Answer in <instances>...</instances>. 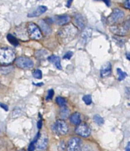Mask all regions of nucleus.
<instances>
[{
  "label": "nucleus",
  "instance_id": "1",
  "mask_svg": "<svg viewBox=\"0 0 130 151\" xmlns=\"http://www.w3.org/2000/svg\"><path fill=\"white\" fill-rule=\"evenodd\" d=\"M77 34V29L73 25H67L61 28L59 31V40L63 44H67L75 37Z\"/></svg>",
  "mask_w": 130,
  "mask_h": 151
},
{
  "label": "nucleus",
  "instance_id": "2",
  "mask_svg": "<svg viewBox=\"0 0 130 151\" xmlns=\"http://www.w3.org/2000/svg\"><path fill=\"white\" fill-rule=\"evenodd\" d=\"M15 59V54L9 48H0V63L9 64Z\"/></svg>",
  "mask_w": 130,
  "mask_h": 151
},
{
  "label": "nucleus",
  "instance_id": "3",
  "mask_svg": "<svg viewBox=\"0 0 130 151\" xmlns=\"http://www.w3.org/2000/svg\"><path fill=\"white\" fill-rule=\"evenodd\" d=\"M124 18V12L119 9H114V11L112 12L111 15L108 17L109 24H116L122 22Z\"/></svg>",
  "mask_w": 130,
  "mask_h": 151
},
{
  "label": "nucleus",
  "instance_id": "4",
  "mask_svg": "<svg viewBox=\"0 0 130 151\" xmlns=\"http://www.w3.org/2000/svg\"><path fill=\"white\" fill-rule=\"evenodd\" d=\"M15 63L21 69H31L34 66L33 60L26 57H19L15 61Z\"/></svg>",
  "mask_w": 130,
  "mask_h": 151
},
{
  "label": "nucleus",
  "instance_id": "5",
  "mask_svg": "<svg viewBox=\"0 0 130 151\" xmlns=\"http://www.w3.org/2000/svg\"><path fill=\"white\" fill-rule=\"evenodd\" d=\"M28 34H29V36L32 39L39 40V39H40L41 37H42V34H41L40 28H39L38 26L36 25L34 23H30V24H28Z\"/></svg>",
  "mask_w": 130,
  "mask_h": 151
},
{
  "label": "nucleus",
  "instance_id": "6",
  "mask_svg": "<svg viewBox=\"0 0 130 151\" xmlns=\"http://www.w3.org/2000/svg\"><path fill=\"white\" fill-rule=\"evenodd\" d=\"M53 127H54L53 131L59 135H64L68 132V125H67V124L63 120H58V121H56V122L53 125Z\"/></svg>",
  "mask_w": 130,
  "mask_h": 151
},
{
  "label": "nucleus",
  "instance_id": "7",
  "mask_svg": "<svg viewBox=\"0 0 130 151\" xmlns=\"http://www.w3.org/2000/svg\"><path fill=\"white\" fill-rule=\"evenodd\" d=\"M81 147V140L79 137H72L67 144V151H79Z\"/></svg>",
  "mask_w": 130,
  "mask_h": 151
},
{
  "label": "nucleus",
  "instance_id": "8",
  "mask_svg": "<svg viewBox=\"0 0 130 151\" xmlns=\"http://www.w3.org/2000/svg\"><path fill=\"white\" fill-rule=\"evenodd\" d=\"M75 133L83 137H87L91 134V129L85 124H80L75 128Z\"/></svg>",
  "mask_w": 130,
  "mask_h": 151
},
{
  "label": "nucleus",
  "instance_id": "9",
  "mask_svg": "<svg viewBox=\"0 0 130 151\" xmlns=\"http://www.w3.org/2000/svg\"><path fill=\"white\" fill-rule=\"evenodd\" d=\"M92 35V29L90 28H87L83 31V32L81 33V40L82 41V43L84 44H87L88 41H90L91 37Z\"/></svg>",
  "mask_w": 130,
  "mask_h": 151
},
{
  "label": "nucleus",
  "instance_id": "10",
  "mask_svg": "<svg viewBox=\"0 0 130 151\" xmlns=\"http://www.w3.org/2000/svg\"><path fill=\"white\" fill-rule=\"evenodd\" d=\"M110 31H111L113 33L116 34L117 35H120V36H123V35H126L128 30L125 28L124 25L123 26H112L110 28Z\"/></svg>",
  "mask_w": 130,
  "mask_h": 151
},
{
  "label": "nucleus",
  "instance_id": "11",
  "mask_svg": "<svg viewBox=\"0 0 130 151\" xmlns=\"http://www.w3.org/2000/svg\"><path fill=\"white\" fill-rule=\"evenodd\" d=\"M112 66L110 63H106L101 66V75L102 77H106L111 74Z\"/></svg>",
  "mask_w": 130,
  "mask_h": 151
},
{
  "label": "nucleus",
  "instance_id": "12",
  "mask_svg": "<svg viewBox=\"0 0 130 151\" xmlns=\"http://www.w3.org/2000/svg\"><path fill=\"white\" fill-rule=\"evenodd\" d=\"M46 10H47V8L44 6H41L37 7L36 9H34V11H32L31 12H30L28 14V16L30 18H33V17H37L39 15H42L44 12H46Z\"/></svg>",
  "mask_w": 130,
  "mask_h": 151
},
{
  "label": "nucleus",
  "instance_id": "13",
  "mask_svg": "<svg viewBox=\"0 0 130 151\" xmlns=\"http://www.w3.org/2000/svg\"><path fill=\"white\" fill-rule=\"evenodd\" d=\"M74 22L75 25L77 26L79 29H82L85 26V21H84V17L80 14H76L74 17Z\"/></svg>",
  "mask_w": 130,
  "mask_h": 151
},
{
  "label": "nucleus",
  "instance_id": "14",
  "mask_svg": "<svg viewBox=\"0 0 130 151\" xmlns=\"http://www.w3.org/2000/svg\"><path fill=\"white\" fill-rule=\"evenodd\" d=\"M48 144V139L45 135L41 136L37 141V149L44 150L46 148Z\"/></svg>",
  "mask_w": 130,
  "mask_h": 151
},
{
  "label": "nucleus",
  "instance_id": "15",
  "mask_svg": "<svg viewBox=\"0 0 130 151\" xmlns=\"http://www.w3.org/2000/svg\"><path fill=\"white\" fill-rule=\"evenodd\" d=\"M70 21V17L68 15H60V16H57L56 19V22L57 24L59 25H64L67 24Z\"/></svg>",
  "mask_w": 130,
  "mask_h": 151
},
{
  "label": "nucleus",
  "instance_id": "16",
  "mask_svg": "<svg viewBox=\"0 0 130 151\" xmlns=\"http://www.w3.org/2000/svg\"><path fill=\"white\" fill-rule=\"evenodd\" d=\"M48 60L50 61L51 63H53V64L55 65L56 67L59 70H62V66H61L60 63V58L57 56H50V57H48Z\"/></svg>",
  "mask_w": 130,
  "mask_h": 151
},
{
  "label": "nucleus",
  "instance_id": "17",
  "mask_svg": "<svg viewBox=\"0 0 130 151\" xmlns=\"http://www.w3.org/2000/svg\"><path fill=\"white\" fill-rule=\"evenodd\" d=\"M70 122L75 125H79L81 124V115L79 112H75L70 117Z\"/></svg>",
  "mask_w": 130,
  "mask_h": 151
},
{
  "label": "nucleus",
  "instance_id": "18",
  "mask_svg": "<svg viewBox=\"0 0 130 151\" xmlns=\"http://www.w3.org/2000/svg\"><path fill=\"white\" fill-rule=\"evenodd\" d=\"M40 28H41V29H42L43 32H44L45 35H49V34H50V32H51V29H50L49 24H48L44 20L40 21Z\"/></svg>",
  "mask_w": 130,
  "mask_h": 151
},
{
  "label": "nucleus",
  "instance_id": "19",
  "mask_svg": "<svg viewBox=\"0 0 130 151\" xmlns=\"http://www.w3.org/2000/svg\"><path fill=\"white\" fill-rule=\"evenodd\" d=\"M69 115V110L66 106H63L61 108L60 116L62 118H67Z\"/></svg>",
  "mask_w": 130,
  "mask_h": 151
},
{
  "label": "nucleus",
  "instance_id": "20",
  "mask_svg": "<svg viewBox=\"0 0 130 151\" xmlns=\"http://www.w3.org/2000/svg\"><path fill=\"white\" fill-rule=\"evenodd\" d=\"M94 119V122H95L96 124H97V125H103L104 124V118H102V117H101L100 115H98V114H96V115H94L93 118Z\"/></svg>",
  "mask_w": 130,
  "mask_h": 151
},
{
  "label": "nucleus",
  "instance_id": "21",
  "mask_svg": "<svg viewBox=\"0 0 130 151\" xmlns=\"http://www.w3.org/2000/svg\"><path fill=\"white\" fill-rule=\"evenodd\" d=\"M7 39H8V41L10 42V44H11L12 45H14V46H18V45L19 44L18 40H17V39L15 38L13 35H11V34L7 35Z\"/></svg>",
  "mask_w": 130,
  "mask_h": 151
},
{
  "label": "nucleus",
  "instance_id": "22",
  "mask_svg": "<svg viewBox=\"0 0 130 151\" xmlns=\"http://www.w3.org/2000/svg\"><path fill=\"white\" fill-rule=\"evenodd\" d=\"M22 115V111L19 108H16L14 110L12 111V112H11V116L13 118H19V117L21 116Z\"/></svg>",
  "mask_w": 130,
  "mask_h": 151
},
{
  "label": "nucleus",
  "instance_id": "23",
  "mask_svg": "<svg viewBox=\"0 0 130 151\" xmlns=\"http://www.w3.org/2000/svg\"><path fill=\"white\" fill-rule=\"evenodd\" d=\"M116 71H117L118 73V80H119V81H122V80H123L124 79H126V77L127 76L126 73L123 72V70H121L120 68H118Z\"/></svg>",
  "mask_w": 130,
  "mask_h": 151
},
{
  "label": "nucleus",
  "instance_id": "24",
  "mask_svg": "<svg viewBox=\"0 0 130 151\" xmlns=\"http://www.w3.org/2000/svg\"><path fill=\"white\" fill-rule=\"evenodd\" d=\"M56 103L61 106V107H63V106H66V101L65 99L62 97H57L56 98Z\"/></svg>",
  "mask_w": 130,
  "mask_h": 151
},
{
  "label": "nucleus",
  "instance_id": "25",
  "mask_svg": "<svg viewBox=\"0 0 130 151\" xmlns=\"http://www.w3.org/2000/svg\"><path fill=\"white\" fill-rule=\"evenodd\" d=\"M83 101H84V103L86 105H91L92 102V99L91 96L90 95H86V96H83Z\"/></svg>",
  "mask_w": 130,
  "mask_h": 151
},
{
  "label": "nucleus",
  "instance_id": "26",
  "mask_svg": "<svg viewBox=\"0 0 130 151\" xmlns=\"http://www.w3.org/2000/svg\"><path fill=\"white\" fill-rule=\"evenodd\" d=\"M33 76H34V77L36 78V79H40L42 78V72H41L40 70H36L34 71Z\"/></svg>",
  "mask_w": 130,
  "mask_h": 151
},
{
  "label": "nucleus",
  "instance_id": "27",
  "mask_svg": "<svg viewBox=\"0 0 130 151\" xmlns=\"http://www.w3.org/2000/svg\"><path fill=\"white\" fill-rule=\"evenodd\" d=\"M79 151H93V150H92V149L89 147V146L84 145V146H82V147H81V148L79 150Z\"/></svg>",
  "mask_w": 130,
  "mask_h": 151
},
{
  "label": "nucleus",
  "instance_id": "28",
  "mask_svg": "<svg viewBox=\"0 0 130 151\" xmlns=\"http://www.w3.org/2000/svg\"><path fill=\"white\" fill-rule=\"evenodd\" d=\"M53 95H54V91L53 89H50L47 92V96H46V99L50 100L53 98Z\"/></svg>",
  "mask_w": 130,
  "mask_h": 151
},
{
  "label": "nucleus",
  "instance_id": "29",
  "mask_svg": "<svg viewBox=\"0 0 130 151\" xmlns=\"http://www.w3.org/2000/svg\"><path fill=\"white\" fill-rule=\"evenodd\" d=\"M72 55H73L72 52L68 51L66 54H65L64 57H63V58H64V59H66V60H69V59H71V57H72Z\"/></svg>",
  "mask_w": 130,
  "mask_h": 151
},
{
  "label": "nucleus",
  "instance_id": "30",
  "mask_svg": "<svg viewBox=\"0 0 130 151\" xmlns=\"http://www.w3.org/2000/svg\"><path fill=\"white\" fill-rule=\"evenodd\" d=\"M35 147H34V143L32 142L31 144L29 145V147H28V151H34Z\"/></svg>",
  "mask_w": 130,
  "mask_h": 151
},
{
  "label": "nucleus",
  "instance_id": "31",
  "mask_svg": "<svg viewBox=\"0 0 130 151\" xmlns=\"http://www.w3.org/2000/svg\"><path fill=\"white\" fill-rule=\"evenodd\" d=\"M126 95L129 99H130V87L126 88Z\"/></svg>",
  "mask_w": 130,
  "mask_h": 151
},
{
  "label": "nucleus",
  "instance_id": "32",
  "mask_svg": "<svg viewBox=\"0 0 130 151\" xmlns=\"http://www.w3.org/2000/svg\"><path fill=\"white\" fill-rule=\"evenodd\" d=\"M125 6L128 9H130V0H126L125 2Z\"/></svg>",
  "mask_w": 130,
  "mask_h": 151
},
{
  "label": "nucleus",
  "instance_id": "33",
  "mask_svg": "<svg viewBox=\"0 0 130 151\" xmlns=\"http://www.w3.org/2000/svg\"><path fill=\"white\" fill-rule=\"evenodd\" d=\"M42 120H39L38 122H37V127H38V129H40L42 127Z\"/></svg>",
  "mask_w": 130,
  "mask_h": 151
},
{
  "label": "nucleus",
  "instance_id": "34",
  "mask_svg": "<svg viewBox=\"0 0 130 151\" xmlns=\"http://www.w3.org/2000/svg\"><path fill=\"white\" fill-rule=\"evenodd\" d=\"M0 106H1V107H2L4 110H6V111L9 110V109H8V106L6 105H4V104H0Z\"/></svg>",
  "mask_w": 130,
  "mask_h": 151
},
{
  "label": "nucleus",
  "instance_id": "35",
  "mask_svg": "<svg viewBox=\"0 0 130 151\" xmlns=\"http://www.w3.org/2000/svg\"><path fill=\"white\" fill-rule=\"evenodd\" d=\"M103 2H104L107 6H110V0H102Z\"/></svg>",
  "mask_w": 130,
  "mask_h": 151
},
{
  "label": "nucleus",
  "instance_id": "36",
  "mask_svg": "<svg viewBox=\"0 0 130 151\" xmlns=\"http://www.w3.org/2000/svg\"><path fill=\"white\" fill-rule=\"evenodd\" d=\"M72 1H73V0H68V2H67V4H66V6H67L68 8H69L70 6H71V2H72Z\"/></svg>",
  "mask_w": 130,
  "mask_h": 151
},
{
  "label": "nucleus",
  "instance_id": "37",
  "mask_svg": "<svg viewBox=\"0 0 130 151\" xmlns=\"http://www.w3.org/2000/svg\"><path fill=\"white\" fill-rule=\"evenodd\" d=\"M126 151H130V142H129L126 147Z\"/></svg>",
  "mask_w": 130,
  "mask_h": 151
},
{
  "label": "nucleus",
  "instance_id": "38",
  "mask_svg": "<svg viewBox=\"0 0 130 151\" xmlns=\"http://www.w3.org/2000/svg\"><path fill=\"white\" fill-rule=\"evenodd\" d=\"M126 57H127V59L129 60H130V54H126Z\"/></svg>",
  "mask_w": 130,
  "mask_h": 151
},
{
  "label": "nucleus",
  "instance_id": "39",
  "mask_svg": "<svg viewBox=\"0 0 130 151\" xmlns=\"http://www.w3.org/2000/svg\"><path fill=\"white\" fill-rule=\"evenodd\" d=\"M20 151H24V150H20Z\"/></svg>",
  "mask_w": 130,
  "mask_h": 151
},
{
  "label": "nucleus",
  "instance_id": "40",
  "mask_svg": "<svg viewBox=\"0 0 130 151\" xmlns=\"http://www.w3.org/2000/svg\"><path fill=\"white\" fill-rule=\"evenodd\" d=\"M129 105H130V103H129Z\"/></svg>",
  "mask_w": 130,
  "mask_h": 151
}]
</instances>
